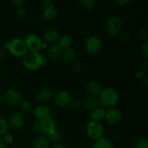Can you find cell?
Segmentation results:
<instances>
[{
  "mask_svg": "<svg viewBox=\"0 0 148 148\" xmlns=\"http://www.w3.org/2000/svg\"><path fill=\"white\" fill-rule=\"evenodd\" d=\"M9 124L6 120L0 118V136H3L8 132Z\"/></svg>",
  "mask_w": 148,
  "mask_h": 148,
  "instance_id": "obj_27",
  "label": "cell"
},
{
  "mask_svg": "<svg viewBox=\"0 0 148 148\" xmlns=\"http://www.w3.org/2000/svg\"><path fill=\"white\" fill-rule=\"evenodd\" d=\"M122 23L119 17L116 16H111L108 17L105 23V29L106 33L111 37L119 36L121 31Z\"/></svg>",
  "mask_w": 148,
  "mask_h": 148,
  "instance_id": "obj_7",
  "label": "cell"
},
{
  "mask_svg": "<svg viewBox=\"0 0 148 148\" xmlns=\"http://www.w3.org/2000/svg\"><path fill=\"white\" fill-rule=\"evenodd\" d=\"M78 2L82 7L88 9V10L92 9L95 4V1H93V0H80Z\"/></svg>",
  "mask_w": 148,
  "mask_h": 148,
  "instance_id": "obj_29",
  "label": "cell"
},
{
  "mask_svg": "<svg viewBox=\"0 0 148 148\" xmlns=\"http://www.w3.org/2000/svg\"><path fill=\"white\" fill-rule=\"evenodd\" d=\"M33 130L35 133L38 134V136H43L45 135L44 132H43V130H42V127L40 126V122H39L38 120H37L36 121H35L33 124Z\"/></svg>",
  "mask_w": 148,
  "mask_h": 148,
  "instance_id": "obj_28",
  "label": "cell"
},
{
  "mask_svg": "<svg viewBox=\"0 0 148 148\" xmlns=\"http://www.w3.org/2000/svg\"><path fill=\"white\" fill-rule=\"evenodd\" d=\"M15 15L19 19H24L27 15V10L23 7H17L15 11Z\"/></svg>",
  "mask_w": 148,
  "mask_h": 148,
  "instance_id": "obj_30",
  "label": "cell"
},
{
  "mask_svg": "<svg viewBox=\"0 0 148 148\" xmlns=\"http://www.w3.org/2000/svg\"><path fill=\"white\" fill-rule=\"evenodd\" d=\"M119 36V39L121 40V41L122 42H128L130 39V34L129 33V32L126 31V30L120 32Z\"/></svg>",
  "mask_w": 148,
  "mask_h": 148,
  "instance_id": "obj_35",
  "label": "cell"
},
{
  "mask_svg": "<svg viewBox=\"0 0 148 148\" xmlns=\"http://www.w3.org/2000/svg\"><path fill=\"white\" fill-rule=\"evenodd\" d=\"M8 124L15 130H19L23 127L25 124V119L20 113H12L8 119Z\"/></svg>",
  "mask_w": 148,
  "mask_h": 148,
  "instance_id": "obj_11",
  "label": "cell"
},
{
  "mask_svg": "<svg viewBox=\"0 0 148 148\" xmlns=\"http://www.w3.org/2000/svg\"><path fill=\"white\" fill-rule=\"evenodd\" d=\"M22 62L25 68L29 71H37L48 63L47 58L39 52L27 51L22 57Z\"/></svg>",
  "mask_w": 148,
  "mask_h": 148,
  "instance_id": "obj_1",
  "label": "cell"
},
{
  "mask_svg": "<svg viewBox=\"0 0 148 148\" xmlns=\"http://www.w3.org/2000/svg\"><path fill=\"white\" fill-rule=\"evenodd\" d=\"M92 148H115L113 143L108 139L103 137L94 143Z\"/></svg>",
  "mask_w": 148,
  "mask_h": 148,
  "instance_id": "obj_22",
  "label": "cell"
},
{
  "mask_svg": "<svg viewBox=\"0 0 148 148\" xmlns=\"http://www.w3.org/2000/svg\"><path fill=\"white\" fill-rule=\"evenodd\" d=\"M33 116L37 120L50 117L52 114V111L49 107L45 105H39L33 109Z\"/></svg>",
  "mask_w": 148,
  "mask_h": 148,
  "instance_id": "obj_13",
  "label": "cell"
},
{
  "mask_svg": "<svg viewBox=\"0 0 148 148\" xmlns=\"http://www.w3.org/2000/svg\"><path fill=\"white\" fill-rule=\"evenodd\" d=\"M98 100L94 97H88L86 98L82 103V106L86 111H92L98 107Z\"/></svg>",
  "mask_w": 148,
  "mask_h": 148,
  "instance_id": "obj_21",
  "label": "cell"
},
{
  "mask_svg": "<svg viewBox=\"0 0 148 148\" xmlns=\"http://www.w3.org/2000/svg\"><path fill=\"white\" fill-rule=\"evenodd\" d=\"M49 148H65V147L61 144H55Z\"/></svg>",
  "mask_w": 148,
  "mask_h": 148,
  "instance_id": "obj_45",
  "label": "cell"
},
{
  "mask_svg": "<svg viewBox=\"0 0 148 148\" xmlns=\"http://www.w3.org/2000/svg\"><path fill=\"white\" fill-rule=\"evenodd\" d=\"M86 133L90 138L96 141L103 137L105 130L101 122L91 120L86 125Z\"/></svg>",
  "mask_w": 148,
  "mask_h": 148,
  "instance_id": "obj_6",
  "label": "cell"
},
{
  "mask_svg": "<svg viewBox=\"0 0 148 148\" xmlns=\"http://www.w3.org/2000/svg\"><path fill=\"white\" fill-rule=\"evenodd\" d=\"M62 57L66 63H72L76 59V51L73 48L70 47L64 49L62 52Z\"/></svg>",
  "mask_w": 148,
  "mask_h": 148,
  "instance_id": "obj_19",
  "label": "cell"
},
{
  "mask_svg": "<svg viewBox=\"0 0 148 148\" xmlns=\"http://www.w3.org/2000/svg\"><path fill=\"white\" fill-rule=\"evenodd\" d=\"M20 148H27V147H20Z\"/></svg>",
  "mask_w": 148,
  "mask_h": 148,
  "instance_id": "obj_48",
  "label": "cell"
},
{
  "mask_svg": "<svg viewBox=\"0 0 148 148\" xmlns=\"http://www.w3.org/2000/svg\"><path fill=\"white\" fill-rule=\"evenodd\" d=\"M6 49L4 46H0V59L4 57L6 54Z\"/></svg>",
  "mask_w": 148,
  "mask_h": 148,
  "instance_id": "obj_43",
  "label": "cell"
},
{
  "mask_svg": "<svg viewBox=\"0 0 148 148\" xmlns=\"http://www.w3.org/2000/svg\"><path fill=\"white\" fill-rule=\"evenodd\" d=\"M143 84H144L145 88H147V87H148V77H147V75H146V76L145 77V78L143 79Z\"/></svg>",
  "mask_w": 148,
  "mask_h": 148,
  "instance_id": "obj_44",
  "label": "cell"
},
{
  "mask_svg": "<svg viewBox=\"0 0 148 148\" xmlns=\"http://www.w3.org/2000/svg\"><path fill=\"white\" fill-rule=\"evenodd\" d=\"M103 48V42L100 38L95 36H90L84 41V49L87 53L96 55L100 53Z\"/></svg>",
  "mask_w": 148,
  "mask_h": 148,
  "instance_id": "obj_5",
  "label": "cell"
},
{
  "mask_svg": "<svg viewBox=\"0 0 148 148\" xmlns=\"http://www.w3.org/2000/svg\"><path fill=\"white\" fill-rule=\"evenodd\" d=\"M134 148H148V140L145 137H139L134 140Z\"/></svg>",
  "mask_w": 148,
  "mask_h": 148,
  "instance_id": "obj_25",
  "label": "cell"
},
{
  "mask_svg": "<svg viewBox=\"0 0 148 148\" xmlns=\"http://www.w3.org/2000/svg\"><path fill=\"white\" fill-rule=\"evenodd\" d=\"M72 69L75 72H80L82 69V65L81 62L75 61L72 63Z\"/></svg>",
  "mask_w": 148,
  "mask_h": 148,
  "instance_id": "obj_36",
  "label": "cell"
},
{
  "mask_svg": "<svg viewBox=\"0 0 148 148\" xmlns=\"http://www.w3.org/2000/svg\"><path fill=\"white\" fill-rule=\"evenodd\" d=\"M82 148H88V147H82Z\"/></svg>",
  "mask_w": 148,
  "mask_h": 148,
  "instance_id": "obj_49",
  "label": "cell"
},
{
  "mask_svg": "<svg viewBox=\"0 0 148 148\" xmlns=\"http://www.w3.org/2000/svg\"><path fill=\"white\" fill-rule=\"evenodd\" d=\"M72 97L70 94L65 90H61L58 92L56 95H53V101L55 106L59 108L66 107L70 104Z\"/></svg>",
  "mask_w": 148,
  "mask_h": 148,
  "instance_id": "obj_9",
  "label": "cell"
},
{
  "mask_svg": "<svg viewBox=\"0 0 148 148\" xmlns=\"http://www.w3.org/2000/svg\"><path fill=\"white\" fill-rule=\"evenodd\" d=\"M135 75H136V77H137L138 79H140V80H143V79L145 78V77L146 76V75H145L141 70L137 71V72H136Z\"/></svg>",
  "mask_w": 148,
  "mask_h": 148,
  "instance_id": "obj_42",
  "label": "cell"
},
{
  "mask_svg": "<svg viewBox=\"0 0 148 148\" xmlns=\"http://www.w3.org/2000/svg\"><path fill=\"white\" fill-rule=\"evenodd\" d=\"M25 0H13L12 4L13 5L17 7H23V4H25Z\"/></svg>",
  "mask_w": 148,
  "mask_h": 148,
  "instance_id": "obj_40",
  "label": "cell"
},
{
  "mask_svg": "<svg viewBox=\"0 0 148 148\" xmlns=\"http://www.w3.org/2000/svg\"><path fill=\"white\" fill-rule=\"evenodd\" d=\"M41 4L44 8H47L51 5H53L54 4H53V1L52 0H42Z\"/></svg>",
  "mask_w": 148,
  "mask_h": 148,
  "instance_id": "obj_39",
  "label": "cell"
},
{
  "mask_svg": "<svg viewBox=\"0 0 148 148\" xmlns=\"http://www.w3.org/2000/svg\"><path fill=\"white\" fill-rule=\"evenodd\" d=\"M123 116L121 111L115 108H111L106 111L105 119L110 125H117L122 121Z\"/></svg>",
  "mask_w": 148,
  "mask_h": 148,
  "instance_id": "obj_8",
  "label": "cell"
},
{
  "mask_svg": "<svg viewBox=\"0 0 148 148\" xmlns=\"http://www.w3.org/2000/svg\"><path fill=\"white\" fill-rule=\"evenodd\" d=\"M119 101V92L111 87L103 89L98 96V103L106 108H114L118 103Z\"/></svg>",
  "mask_w": 148,
  "mask_h": 148,
  "instance_id": "obj_2",
  "label": "cell"
},
{
  "mask_svg": "<svg viewBox=\"0 0 148 148\" xmlns=\"http://www.w3.org/2000/svg\"><path fill=\"white\" fill-rule=\"evenodd\" d=\"M4 46L12 56L17 57H23V55L27 51L25 42L23 39L14 38L11 39L7 43H4Z\"/></svg>",
  "mask_w": 148,
  "mask_h": 148,
  "instance_id": "obj_3",
  "label": "cell"
},
{
  "mask_svg": "<svg viewBox=\"0 0 148 148\" xmlns=\"http://www.w3.org/2000/svg\"><path fill=\"white\" fill-rule=\"evenodd\" d=\"M60 34L56 29L49 28L47 29L43 33V40L46 44H53L59 40Z\"/></svg>",
  "mask_w": 148,
  "mask_h": 148,
  "instance_id": "obj_12",
  "label": "cell"
},
{
  "mask_svg": "<svg viewBox=\"0 0 148 148\" xmlns=\"http://www.w3.org/2000/svg\"><path fill=\"white\" fill-rule=\"evenodd\" d=\"M3 141L5 143V145H11L14 142V136L11 133H6L3 135Z\"/></svg>",
  "mask_w": 148,
  "mask_h": 148,
  "instance_id": "obj_34",
  "label": "cell"
},
{
  "mask_svg": "<svg viewBox=\"0 0 148 148\" xmlns=\"http://www.w3.org/2000/svg\"><path fill=\"white\" fill-rule=\"evenodd\" d=\"M19 105H20V109L23 111H29L30 108H31V103L27 100H22V101Z\"/></svg>",
  "mask_w": 148,
  "mask_h": 148,
  "instance_id": "obj_31",
  "label": "cell"
},
{
  "mask_svg": "<svg viewBox=\"0 0 148 148\" xmlns=\"http://www.w3.org/2000/svg\"><path fill=\"white\" fill-rule=\"evenodd\" d=\"M46 136H47L46 138L49 140V143H57L61 139V134L59 131H58L57 130H55L54 131L51 132L50 134H47Z\"/></svg>",
  "mask_w": 148,
  "mask_h": 148,
  "instance_id": "obj_26",
  "label": "cell"
},
{
  "mask_svg": "<svg viewBox=\"0 0 148 148\" xmlns=\"http://www.w3.org/2000/svg\"><path fill=\"white\" fill-rule=\"evenodd\" d=\"M23 40L28 51L39 52L42 49H46L48 48V44L42 41L41 38L35 33L27 35Z\"/></svg>",
  "mask_w": 148,
  "mask_h": 148,
  "instance_id": "obj_4",
  "label": "cell"
},
{
  "mask_svg": "<svg viewBox=\"0 0 148 148\" xmlns=\"http://www.w3.org/2000/svg\"><path fill=\"white\" fill-rule=\"evenodd\" d=\"M140 70L145 74V75H147L148 73V62L147 61H145V62H143V64L141 66V69Z\"/></svg>",
  "mask_w": 148,
  "mask_h": 148,
  "instance_id": "obj_41",
  "label": "cell"
},
{
  "mask_svg": "<svg viewBox=\"0 0 148 148\" xmlns=\"http://www.w3.org/2000/svg\"><path fill=\"white\" fill-rule=\"evenodd\" d=\"M57 15V11L55 8L54 4L51 5V7L44 8L43 11V16L46 20H52L56 18Z\"/></svg>",
  "mask_w": 148,
  "mask_h": 148,
  "instance_id": "obj_23",
  "label": "cell"
},
{
  "mask_svg": "<svg viewBox=\"0 0 148 148\" xmlns=\"http://www.w3.org/2000/svg\"><path fill=\"white\" fill-rule=\"evenodd\" d=\"M69 105L71 106V107L73 109L77 110L80 108L81 106H82V102L79 99H77V98H74V99L71 100V102Z\"/></svg>",
  "mask_w": 148,
  "mask_h": 148,
  "instance_id": "obj_37",
  "label": "cell"
},
{
  "mask_svg": "<svg viewBox=\"0 0 148 148\" xmlns=\"http://www.w3.org/2000/svg\"><path fill=\"white\" fill-rule=\"evenodd\" d=\"M62 49H61L60 46L58 45L57 43L51 44L49 47L47 48V57L51 60H56L59 59L62 55Z\"/></svg>",
  "mask_w": 148,
  "mask_h": 148,
  "instance_id": "obj_17",
  "label": "cell"
},
{
  "mask_svg": "<svg viewBox=\"0 0 148 148\" xmlns=\"http://www.w3.org/2000/svg\"><path fill=\"white\" fill-rule=\"evenodd\" d=\"M86 90L88 94L91 95V97L99 96L100 93L102 91L103 88L101 84L96 79H91L87 83Z\"/></svg>",
  "mask_w": 148,
  "mask_h": 148,
  "instance_id": "obj_15",
  "label": "cell"
},
{
  "mask_svg": "<svg viewBox=\"0 0 148 148\" xmlns=\"http://www.w3.org/2000/svg\"><path fill=\"white\" fill-rule=\"evenodd\" d=\"M38 121L45 135H47L54 131L55 130H56V121L53 118H51V116L47 117V118L43 119L38 120Z\"/></svg>",
  "mask_w": 148,
  "mask_h": 148,
  "instance_id": "obj_16",
  "label": "cell"
},
{
  "mask_svg": "<svg viewBox=\"0 0 148 148\" xmlns=\"http://www.w3.org/2000/svg\"><path fill=\"white\" fill-rule=\"evenodd\" d=\"M106 111V110L105 108H100V107H97L96 108L92 110V111H90V117L92 121L101 122L105 119Z\"/></svg>",
  "mask_w": 148,
  "mask_h": 148,
  "instance_id": "obj_20",
  "label": "cell"
},
{
  "mask_svg": "<svg viewBox=\"0 0 148 148\" xmlns=\"http://www.w3.org/2000/svg\"><path fill=\"white\" fill-rule=\"evenodd\" d=\"M140 52H141L142 56H143L146 61H147L148 59V42H144L143 44L142 45L141 49H140Z\"/></svg>",
  "mask_w": 148,
  "mask_h": 148,
  "instance_id": "obj_33",
  "label": "cell"
},
{
  "mask_svg": "<svg viewBox=\"0 0 148 148\" xmlns=\"http://www.w3.org/2000/svg\"><path fill=\"white\" fill-rule=\"evenodd\" d=\"M137 36H138L139 38H140V40H143V41L144 42L147 41L148 32L146 29L145 28L140 29V30L138 31V33H137Z\"/></svg>",
  "mask_w": 148,
  "mask_h": 148,
  "instance_id": "obj_32",
  "label": "cell"
},
{
  "mask_svg": "<svg viewBox=\"0 0 148 148\" xmlns=\"http://www.w3.org/2000/svg\"><path fill=\"white\" fill-rule=\"evenodd\" d=\"M3 100H4V98H3L2 95H1V94H0V106H1V104H2V103H3Z\"/></svg>",
  "mask_w": 148,
  "mask_h": 148,
  "instance_id": "obj_47",
  "label": "cell"
},
{
  "mask_svg": "<svg viewBox=\"0 0 148 148\" xmlns=\"http://www.w3.org/2000/svg\"><path fill=\"white\" fill-rule=\"evenodd\" d=\"M58 45L62 49H66L70 48L72 44V38L68 35H64L59 38L58 40Z\"/></svg>",
  "mask_w": 148,
  "mask_h": 148,
  "instance_id": "obj_24",
  "label": "cell"
},
{
  "mask_svg": "<svg viewBox=\"0 0 148 148\" xmlns=\"http://www.w3.org/2000/svg\"><path fill=\"white\" fill-rule=\"evenodd\" d=\"M4 101L10 106H17L22 101V95L15 89L7 90L4 95Z\"/></svg>",
  "mask_w": 148,
  "mask_h": 148,
  "instance_id": "obj_10",
  "label": "cell"
},
{
  "mask_svg": "<svg viewBox=\"0 0 148 148\" xmlns=\"http://www.w3.org/2000/svg\"><path fill=\"white\" fill-rule=\"evenodd\" d=\"M53 91L51 88H43L39 90L36 95V98L40 103H47L53 99Z\"/></svg>",
  "mask_w": 148,
  "mask_h": 148,
  "instance_id": "obj_14",
  "label": "cell"
},
{
  "mask_svg": "<svg viewBox=\"0 0 148 148\" xmlns=\"http://www.w3.org/2000/svg\"><path fill=\"white\" fill-rule=\"evenodd\" d=\"M114 4L118 7H125L130 3V0H115L113 1Z\"/></svg>",
  "mask_w": 148,
  "mask_h": 148,
  "instance_id": "obj_38",
  "label": "cell"
},
{
  "mask_svg": "<svg viewBox=\"0 0 148 148\" xmlns=\"http://www.w3.org/2000/svg\"><path fill=\"white\" fill-rule=\"evenodd\" d=\"M0 148H6V145L4 143L3 140L1 138H0Z\"/></svg>",
  "mask_w": 148,
  "mask_h": 148,
  "instance_id": "obj_46",
  "label": "cell"
},
{
  "mask_svg": "<svg viewBox=\"0 0 148 148\" xmlns=\"http://www.w3.org/2000/svg\"><path fill=\"white\" fill-rule=\"evenodd\" d=\"M33 148H49L50 143L47 138L43 136H37L34 137L31 142Z\"/></svg>",
  "mask_w": 148,
  "mask_h": 148,
  "instance_id": "obj_18",
  "label": "cell"
}]
</instances>
